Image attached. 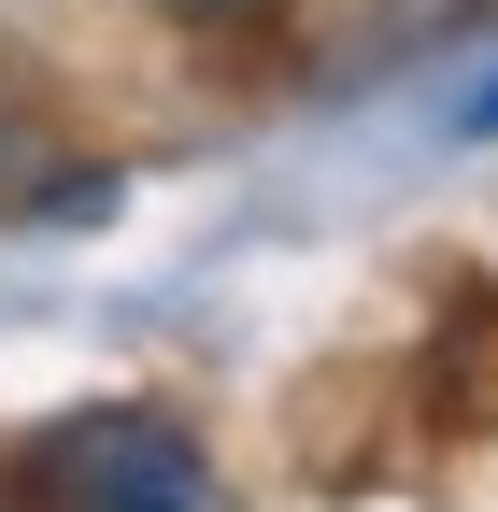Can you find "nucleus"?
Returning a JSON list of instances; mask_svg holds the SVG:
<instances>
[{
    "label": "nucleus",
    "mask_w": 498,
    "mask_h": 512,
    "mask_svg": "<svg viewBox=\"0 0 498 512\" xmlns=\"http://www.w3.org/2000/svg\"><path fill=\"white\" fill-rule=\"evenodd\" d=\"M29 512H228L200 441L157 427V413H72L29 456Z\"/></svg>",
    "instance_id": "nucleus-1"
},
{
    "label": "nucleus",
    "mask_w": 498,
    "mask_h": 512,
    "mask_svg": "<svg viewBox=\"0 0 498 512\" xmlns=\"http://www.w3.org/2000/svg\"><path fill=\"white\" fill-rule=\"evenodd\" d=\"M171 15H257V0H171Z\"/></svg>",
    "instance_id": "nucleus-2"
},
{
    "label": "nucleus",
    "mask_w": 498,
    "mask_h": 512,
    "mask_svg": "<svg viewBox=\"0 0 498 512\" xmlns=\"http://www.w3.org/2000/svg\"><path fill=\"white\" fill-rule=\"evenodd\" d=\"M484 128H498V100H484Z\"/></svg>",
    "instance_id": "nucleus-3"
}]
</instances>
